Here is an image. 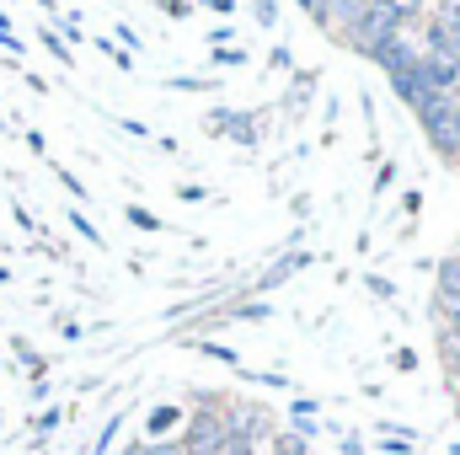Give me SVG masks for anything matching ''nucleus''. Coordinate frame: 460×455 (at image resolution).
Wrapping results in <instances>:
<instances>
[{"label":"nucleus","instance_id":"obj_1","mask_svg":"<svg viewBox=\"0 0 460 455\" xmlns=\"http://www.w3.org/2000/svg\"><path fill=\"white\" fill-rule=\"evenodd\" d=\"M230 434V402L220 397H199V407L188 413V429H182V455H220Z\"/></svg>","mask_w":460,"mask_h":455},{"label":"nucleus","instance_id":"obj_2","mask_svg":"<svg viewBox=\"0 0 460 455\" xmlns=\"http://www.w3.org/2000/svg\"><path fill=\"white\" fill-rule=\"evenodd\" d=\"M456 113H460V92H439L429 103H418V123L434 139L439 156H456Z\"/></svg>","mask_w":460,"mask_h":455},{"label":"nucleus","instance_id":"obj_3","mask_svg":"<svg viewBox=\"0 0 460 455\" xmlns=\"http://www.w3.org/2000/svg\"><path fill=\"white\" fill-rule=\"evenodd\" d=\"M396 32H402V27L391 22V11H385L380 0H369V5H364V16L353 22V32H348V38H353V43H358V49L369 54L375 43H385V38H396Z\"/></svg>","mask_w":460,"mask_h":455},{"label":"nucleus","instance_id":"obj_4","mask_svg":"<svg viewBox=\"0 0 460 455\" xmlns=\"http://www.w3.org/2000/svg\"><path fill=\"white\" fill-rule=\"evenodd\" d=\"M369 59H375V65H380L385 76H402V70H412V65H418V49H412V43H407V38L396 32V38L375 43V49H369Z\"/></svg>","mask_w":460,"mask_h":455},{"label":"nucleus","instance_id":"obj_5","mask_svg":"<svg viewBox=\"0 0 460 455\" xmlns=\"http://www.w3.org/2000/svg\"><path fill=\"white\" fill-rule=\"evenodd\" d=\"M423 59H434V65H450V70H460V38L450 32V27H429V43H423Z\"/></svg>","mask_w":460,"mask_h":455},{"label":"nucleus","instance_id":"obj_6","mask_svg":"<svg viewBox=\"0 0 460 455\" xmlns=\"http://www.w3.org/2000/svg\"><path fill=\"white\" fill-rule=\"evenodd\" d=\"M364 5H369V0H322V5H316V16H322L327 27H343V32H353V22L364 16Z\"/></svg>","mask_w":460,"mask_h":455},{"label":"nucleus","instance_id":"obj_7","mask_svg":"<svg viewBox=\"0 0 460 455\" xmlns=\"http://www.w3.org/2000/svg\"><path fill=\"white\" fill-rule=\"evenodd\" d=\"M177 424H182V407H172V402L150 407V418H145V434H150V445H155V440H166Z\"/></svg>","mask_w":460,"mask_h":455},{"label":"nucleus","instance_id":"obj_8","mask_svg":"<svg viewBox=\"0 0 460 455\" xmlns=\"http://www.w3.org/2000/svg\"><path fill=\"white\" fill-rule=\"evenodd\" d=\"M257 123H262V113H230L226 134L235 139V145H257V139H262V129H257Z\"/></svg>","mask_w":460,"mask_h":455},{"label":"nucleus","instance_id":"obj_9","mask_svg":"<svg viewBox=\"0 0 460 455\" xmlns=\"http://www.w3.org/2000/svg\"><path fill=\"white\" fill-rule=\"evenodd\" d=\"M305 263H311V252H289V257H284V263H279V268H268V273H262V284H268V290H273V284H284V279H289V273H300V268H305Z\"/></svg>","mask_w":460,"mask_h":455},{"label":"nucleus","instance_id":"obj_10","mask_svg":"<svg viewBox=\"0 0 460 455\" xmlns=\"http://www.w3.org/2000/svg\"><path fill=\"white\" fill-rule=\"evenodd\" d=\"M439 300H460V257L439 263Z\"/></svg>","mask_w":460,"mask_h":455},{"label":"nucleus","instance_id":"obj_11","mask_svg":"<svg viewBox=\"0 0 460 455\" xmlns=\"http://www.w3.org/2000/svg\"><path fill=\"white\" fill-rule=\"evenodd\" d=\"M380 5L391 11V22H396V27H407V22H418V16H423V0H380Z\"/></svg>","mask_w":460,"mask_h":455},{"label":"nucleus","instance_id":"obj_12","mask_svg":"<svg viewBox=\"0 0 460 455\" xmlns=\"http://www.w3.org/2000/svg\"><path fill=\"white\" fill-rule=\"evenodd\" d=\"M38 43H43V49H49V54H54L59 65H75V54H70V43H59V32H54V27H43V32H38Z\"/></svg>","mask_w":460,"mask_h":455},{"label":"nucleus","instance_id":"obj_13","mask_svg":"<svg viewBox=\"0 0 460 455\" xmlns=\"http://www.w3.org/2000/svg\"><path fill=\"white\" fill-rule=\"evenodd\" d=\"M123 220H128V226H139V230H161V220H155L145 204H128V210H123Z\"/></svg>","mask_w":460,"mask_h":455},{"label":"nucleus","instance_id":"obj_14","mask_svg":"<svg viewBox=\"0 0 460 455\" xmlns=\"http://www.w3.org/2000/svg\"><path fill=\"white\" fill-rule=\"evenodd\" d=\"M220 455H257V440H246V434H235V429H230L226 451H220Z\"/></svg>","mask_w":460,"mask_h":455},{"label":"nucleus","instance_id":"obj_15","mask_svg":"<svg viewBox=\"0 0 460 455\" xmlns=\"http://www.w3.org/2000/svg\"><path fill=\"white\" fill-rule=\"evenodd\" d=\"M273 455H311V445L295 440V434H279V440H273Z\"/></svg>","mask_w":460,"mask_h":455},{"label":"nucleus","instance_id":"obj_16","mask_svg":"<svg viewBox=\"0 0 460 455\" xmlns=\"http://www.w3.org/2000/svg\"><path fill=\"white\" fill-rule=\"evenodd\" d=\"M70 226L81 230V236H86V241H92V246H102V230L92 226V220H86V215H81V210H70Z\"/></svg>","mask_w":460,"mask_h":455},{"label":"nucleus","instance_id":"obj_17","mask_svg":"<svg viewBox=\"0 0 460 455\" xmlns=\"http://www.w3.org/2000/svg\"><path fill=\"white\" fill-rule=\"evenodd\" d=\"M166 86H172V92H209L215 81H199V76H172Z\"/></svg>","mask_w":460,"mask_h":455},{"label":"nucleus","instance_id":"obj_18","mask_svg":"<svg viewBox=\"0 0 460 455\" xmlns=\"http://www.w3.org/2000/svg\"><path fill=\"white\" fill-rule=\"evenodd\" d=\"M59 418H65L59 407H43V413L32 418V429H38V434H54V429H59Z\"/></svg>","mask_w":460,"mask_h":455},{"label":"nucleus","instance_id":"obj_19","mask_svg":"<svg viewBox=\"0 0 460 455\" xmlns=\"http://www.w3.org/2000/svg\"><path fill=\"white\" fill-rule=\"evenodd\" d=\"M118 429H123V418H113V424H108V429H102V434H97V445H92V455H108V451H113Z\"/></svg>","mask_w":460,"mask_h":455},{"label":"nucleus","instance_id":"obj_20","mask_svg":"<svg viewBox=\"0 0 460 455\" xmlns=\"http://www.w3.org/2000/svg\"><path fill=\"white\" fill-rule=\"evenodd\" d=\"M434 22H439V27H450V32L460 38V0H445V11H439Z\"/></svg>","mask_w":460,"mask_h":455},{"label":"nucleus","instance_id":"obj_21","mask_svg":"<svg viewBox=\"0 0 460 455\" xmlns=\"http://www.w3.org/2000/svg\"><path fill=\"white\" fill-rule=\"evenodd\" d=\"M369 290H375L380 300H396V284H391V279H380V273H369Z\"/></svg>","mask_w":460,"mask_h":455},{"label":"nucleus","instance_id":"obj_22","mask_svg":"<svg viewBox=\"0 0 460 455\" xmlns=\"http://www.w3.org/2000/svg\"><path fill=\"white\" fill-rule=\"evenodd\" d=\"M199 348H204V353H215V359H226V364H241V359H235V348H226V343H199Z\"/></svg>","mask_w":460,"mask_h":455},{"label":"nucleus","instance_id":"obj_23","mask_svg":"<svg viewBox=\"0 0 460 455\" xmlns=\"http://www.w3.org/2000/svg\"><path fill=\"white\" fill-rule=\"evenodd\" d=\"M380 451H385V455H412V440H391V434H385V440H380Z\"/></svg>","mask_w":460,"mask_h":455},{"label":"nucleus","instance_id":"obj_24","mask_svg":"<svg viewBox=\"0 0 460 455\" xmlns=\"http://www.w3.org/2000/svg\"><path fill=\"white\" fill-rule=\"evenodd\" d=\"M118 129H123V134H128V139H145V134H150V129H145V123H139V118H118Z\"/></svg>","mask_w":460,"mask_h":455},{"label":"nucleus","instance_id":"obj_25","mask_svg":"<svg viewBox=\"0 0 460 455\" xmlns=\"http://www.w3.org/2000/svg\"><path fill=\"white\" fill-rule=\"evenodd\" d=\"M257 22L273 27V22H279V5H273V0H257Z\"/></svg>","mask_w":460,"mask_h":455},{"label":"nucleus","instance_id":"obj_26","mask_svg":"<svg viewBox=\"0 0 460 455\" xmlns=\"http://www.w3.org/2000/svg\"><path fill=\"white\" fill-rule=\"evenodd\" d=\"M246 59V49H215V65H241Z\"/></svg>","mask_w":460,"mask_h":455},{"label":"nucleus","instance_id":"obj_27","mask_svg":"<svg viewBox=\"0 0 460 455\" xmlns=\"http://www.w3.org/2000/svg\"><path fill=\"white\" fill-rule=\"evenodd\" d=\"M59 183H65V188H70L75 199H86V188H81V177H75V172H59Z\"/></svg>","mask_w":460,"mask_h":455},{"label":"nucleus","instance_id":"obj_28","mask_svg":"<svg viewBox=\"0 0 460 455\" xmlns=\"http://www.w3.org/2000/svg\"><path fill=\"white\" fill-rule=\"evenodd\" d=\"M150 455H182V445H177V440H155V445H150Z\"/></svg>","mask_w":460,"mask_h":455},{"label":"nucleus","instance_id":"obj_29","mask_svg":"<svg viewBox=\"0 0 460 455\" xmlns=\"http://www.w3.org/2000/svg\"><path fill=\"white\" fill-rule=\"evenodd\" d=\"M123 455H150V440H134V445H123Z\"/></svg>","mask_w":460,"mask_h":455},{"label":"nucleus","instance_id":"obj_30","mask_svg":"<svg viewBox=\"0 0 460 455\" xmlns=\"http://www.w3.org/2000/svg\"><path fill=\"white\" fill-rule=\"evenodd\" d=\"M209 11H235V0H204Z\"/></svg>","mask_w":460,"mask_h":455},{"label":"nucleus","instance_id":"obj_31","mask_svg":"<svg viewBox=\"0 0 460 455\" xmlns=\"http://www.w3.org/2000/svg\"><path fill=\"white\" fill-rule=\"evenodd\" d=\"M450 455H460V445H450Z\"/></svg>","mask_w":460,"mask_h":455}]
</instances>
